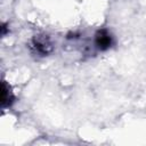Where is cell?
<instances>
[{"label": "cell", "instance_id": "obj_1", "mask_svg": "<svg viewBox=\"0 0 146 146\" xmlns=\"http://www.w3.org/2000/svg\"><path fill=\"white\" fill-rule=\"evenodd\" d=\"M95 42H96V46L100 50H106L112 44V36H111V34L106 30H99L96 33Z\"/></svg>", "mask_w": 146, "mask_h": 146}, {"label": "cell", "instance_id": "obj_2", "mask_svg": "<svg viewBox=\"0 0 146 146\" xmlns=\"http://www.w3.org/2000/svg\"><path fill=\"white\" fill-rule=\"evenodd\" d=\"M11 94L10 91L7 89V86L6 83L3 82L2 83V97H1V103H2V106H6V105H9L11 103Z\"/></svg>", "mask_w": 146, "mask_h": 146}]
</instances>
